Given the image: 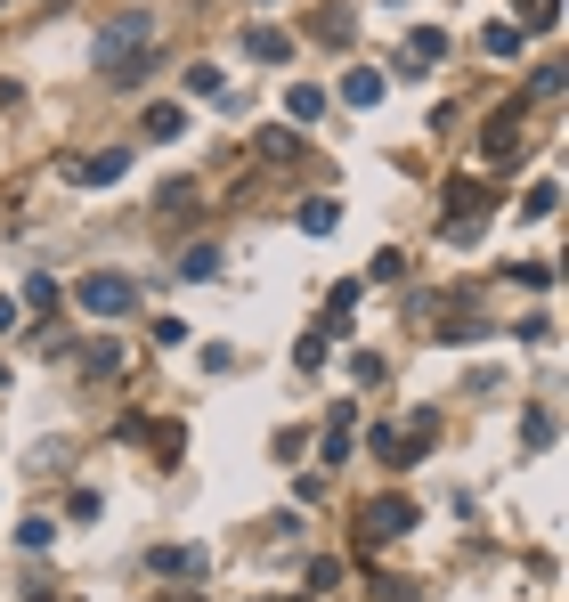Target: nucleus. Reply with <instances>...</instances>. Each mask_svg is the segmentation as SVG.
Returning a JSON list of instances; mask_svg holds the SVG:
<instances>
[{"mask_svg":"<svg viewBox=\"0 0 569 602\" xmlns=\"http://www.w3.org/2000/svg\"><path fill=\"white\" fill-rule=\"evenodd\" d=\"M293 220H301L309 236H334V228H342V204H334V196H309V204H301Z\"/></svg>","mask_w":569,"mask_h":602,"instance_id":"8","label":"nucleus"},{"mask_svg":"<svg viewBox=\"0 0 569 602\" xmlns=\"http://www.w3.org/2000/svg\"><path fill=\"white\" fill-rule=\"evenodd\" d=\"M187 90H196V98H220L228 74H220V66H187Z\"/></svg>","mask_w":569,"mask_h":602,"instance_id":"16","label":"nucleus"},{"mask_svg":"<svg viewBox=\"0 0 569 602\" xmlns=\"http://www.w3.org/2000/svg\"><path fill=\"white\" fill-rule=\"evenodd\" d=\"M147 33H155V25H147V17H122V25H106V33H98V66H106V74H114V66H122V57H131V49H139V41H147Z\"/></svg>","mask_w":569,"mask_h":602,"instance_id":"2","label":"nucleus"},{"mask_svg":"<svg viewBox=\"0 0 569 602\" xmlns=\"http://www.w3.org/2000/svg\"><path fill=\"white\" fill-rule=\"evenodd\" d=\"M261 9H269V0H261Z\"/></svg>","mask_w":569,"mask_h":602,"instance_id":"28","label":"nucleus"},{"mask_svg":"<svg viewBox=\"0 0 569 602\" xmlns=\"http://www.w3.org/2000/svg\"><path fill=\"white\" fill-rule=\"evenodd\" d=\"M285 114H293V123H318V114H326V90H318V82H293V90H285Z\"/></svg>","mask_w":569,"mask_h":602,"instance_id":"10","label":"nucleus"},{"mask_svg":"<svg viewBox=\"0 0 569 602\" xmlns=\"http://www.w3.org/2000/svg\"><path fill=\"white\" fill-rule=\"evenodd\" d=\"M49 537H57L49 521H25V529H17V546H25V554H49Z\"/></svg>","mask_w":569,"mask_h":602,"instance_id":"25","label":"nucleus"},{"mask_svg":"<svg viewBox=\"0 0 569 602\" xmlns=\"http://www.w3.org/2000/svg\"><path fill=\"white\" fill-rule=\"evenodd\" d=\"M74 301H82L90 318H122V310H139V285H131V277H114V269H90Z\"/></svg>","mask_w":569,"mask_h":602,"instance_id":"1","label":"nucleus"},{"mask_svg":"<svg viewBox=\"0 0 569 602\" xmlns=\"http://www.w3.org/2000/svg\"><path fill=\"white\" fill-rule=\"evenodd\" d=\"M366 456H374V464H391V472H407V464H415L399 424H366Z\"/></svg>","mask_w":569,"mask_h":602,"instance_id":"4","label":"nucleus"},{"mask_svg":"<svg viewBox=\"0 0 569 602\" xmlns=\"http://www.w3.org/2000/svg\"><path fill=\"white\" fill-rule=\"evenodd\" d=\"M415 529V505L407 497H374L366 505V537H407Z\"/></svg>","mask_w":569,"mask_h":602,"instance_id":"3","label":"nucleus"},{"mask_svg":"<svg viewBox=\"0 0 569 602\" xmlns=\"http://www.w3.org/2000/svg\"><path fill=\"white\" fill-rule=\"evenodd\" d=\"M553 204H561V188H553V179H537V188H529V204H521V212H529V220H545Z\"/></svg>","mask_w":569,"mask_h":602,"instance_id":"21","label":"nucleus"},{"mask_svg":"<svg viewBox=\"0 0 569 602\" xmlns=\"http://www.w3.org/2000/svg\"><path fill=\"white\" fill-rule=\"evenodd\" d=\"M407 57H415V66H431V57H448V33H439V25H423V33L407 41Z\"/></svg>","mask_w":569,"mask_h":602,"instance_id":"15","label":"nucleus"},{"mask_svg":"<svg viewBox=\"0 0 569 602\" xmlns=\"http://www.w3.org/2000/svg\"><path fill=\"white\" fill-rule=\"evenodd\" d=\"M155 570L163 578H204V546H155Z\"/></svg>","mask_w":569,"mask_h":602,"instance_id":"6","label":"nucleus"},{"mask_svg":"<svg viewBox=\"0 0 569 602\" xmlns=\"http://www.w3.org/2000/svg\"><path fill=\"white\" fill-rule=\"evenodd\" d=\"M480 49H488V57H521V25H504V17H496V25L480 33Z\"/></svg>","mask_w":569,"mask_h":602,"instance_id":"13","label":"nucleus"},{"mask_svg":"<svg viewBox=\"0 0 569 602\" xmlns=\"http://www.w3.org/2000/svg\"><path fill=\"white\" fill-rule=\"evenodd\" d=\"M139 131H147V139H179V131H187V114L163 98V106H147V114H139Z\"/></svg>","mask_w":569,"mask_h":602,"instance_id":"11","label":"nucleus"},{"mask_svg":"<svg viewBox=\"0 0 569 602\" xmlns=\"http://www.w3.org/2000/svg\"><path fill=\"white\" fill-rule=\"evenodd\" d=\"M342 98H350V106H374V98H383V74H374V66H358V74L342 82Z\"/></svg>","mask_w":569,"mask_h":602,"instance_id":"14","label":"nucleus"},{"mask_svg":"<svg viewBox=\"0 0 569 602\" xmlns=\"http://www.w3.org/2000/svg\"><path fill=\"white\" fill-rule=\"evenodd\" d=\"M122 367V350L114 342H98V350H82V375H114Z\"/></svg>","mask_w":569,"mask_h":602,"instance_id":"20","label":"nucleus"},{"mask_svg":"<svg viewBox=\"0 0 569 602\" xmlns=\"http://www.w3.org/2000/svg\"><path fill=\"white\" fill-rule=\"evenodd\" d=\"M293 367H326V334H301L293 342Z\"/></svg>","mask_w":569,"mask_h":602,"instance_id":"22","label":"nucleus"},{"mask_svg":"<svg viewBox=\"0 0 569 602\" xmlns=\"http://www.w3.org/2000/svg\"><path fill=\"white\" fill-rule=\"evenodd\" d=\"M521 17H529V25L545 33V25H561V0H521Z\"/></svg>","mask_w":569,"mask_h":602,"instance_id":"23","label":"nucleus"},{"mask_svg":"<svg viewBox=\"0 0 569 602\" xmlns=\"http://www.w3.org/2000/svg\"><path fill=\"white\" fill-rule=\"evenodd\" d=\"M261 155H269V163H293L301 139H293V131H261Z\"/></svg>","mask_w":569,"mask_h":602,"instance_id":"19","label":"nucleus"},{"mask_svg":"<svg viewBox=\"0 0 569 602\" xmlns=\"http://www.w3.org/2000/svg\"><path fill=\"white\" fill-rule=\"evenodd\" d=\"M0 334H17V301L9 293H0Z\"/></svg>","mask_w":569,"mask_h":602,"instance_id":"26","label":"nucleus"},{"mask_svg":"<svg viewBox=\"0 0 569 602\" xmlns=\"http://www.w3.org/2000/svg\"><path fill=\"white\" fill-rule=\"evenodd\" d=\"M244 49L261 57V66H285V57H293V41H285L277 25H252V33H244Z\"/></svg>","mask_w":569,"mask_h":602,"instance_id":"7","label":"nucleus"},{"mask_svg":"<svg viewBox=\"0 0 569 602\" xmlns=\"http://www.w3.org/2000/svg\"><path fill=\"white\" fill-rule=\"evenodd\" d=\"M513 147H521V106H504V114H496V123H488V155L504 163V155H513Z\"/></svg>","mask_w":569,"mask_h":602,"instance_id":"9","label":"nucleus"},{"mask_svg":"<svg viewBox=\"0 0 569 602\" xmlns=\"http://www.w3.org/2000/svg\"><path fill=\"white\" fill-rule=\"evenodd\" d=\"M122 171H131V155H122V147H106V155L74 163V179H82V188H106V179H122Z\"/></svg>","mask_w":569,"mask_h":602,"instance_id":"5","label":"nucleus"},{"mask_svg":"<svg viewBox=\"0 0 569 602\" xmlns=\"http://www.w3.org/2000/svg\"><path fill=\"white\" fill-rule=\"evenodd\" d=\"M171 269H179V277H196V285H204V277H220V245H187V253H179Z\"/></svg>","mask_w":569,"mask_h":602,"instance_id":"12","label":"nucleus"},{"mask_svg":"<svg viewBox=\"0 0 569 602\" xmlns=\"http://www.w3.org/2000/svg\"><path fill=\"white\" fill-rule=\"evenodd\" d=\"M326 456H334V464L350 456V407H334V424H326Z\"/></svg>","mask_w":569,"mask_h":602,"instance_id":"18","label":"nucleus"},{"mask_svg":"<svg viewBox=\"0 0 569 602\" xmlns=\"http://www.w3.org/2000/svg\"><path fill=\"white\" fill-rule=\"evenodd\" d=\"M529 448H553V407H529V424H521Z\"/></svg>","mask_w":569,"mask_h":602,"instance_id":"17","label":"nucleus"},{"mask_svg":"<svg viewBox=\"0 0 569 602\" xmlns=\"http://www.w3.org/2000/svg\"><path fill=\"white\" fill-rule=\"evenodd\" d=\"M0 9H9V0H0Z\"/></svg>","mask_w":569,"mask_h":602,"instance_id":"27","label":"nucleus"},{"mask_svg":"<svg viewBox=\"0 0 569 602\" xmlns=\"http://www.w3.org/2000/svg\"><path fill=\"white\" fill-rule=\"evenodd\" d=\"M374 285H391V277H407V253H374V269H366Z\"/></svg>","mask_w":569,"mask_h":602,"instance_id":"24","label":"nucleus"}]
</instances>
